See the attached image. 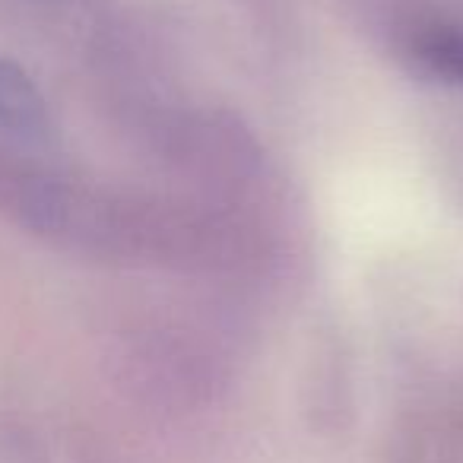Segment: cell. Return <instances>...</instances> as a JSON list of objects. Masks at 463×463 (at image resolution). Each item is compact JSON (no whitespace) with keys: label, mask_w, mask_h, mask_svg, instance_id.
<instances>
[{"label":"cell","mask_w":463,"mask_h":463,"mask_svg":"<svg viewBox=\"0 0 463 463\" xmlns=\"http://www.w3.org/2000/svg\"><path fill=\"white\" fill-rule=\"evenodd\" d=\"M48 124L45 99L26 71L0 58V128L10 134H42Z\"/></svg>","instance_id":"6da1fadb"},{"label":"cell","mask_w":463,"mask_h":463,"mask_svg":"<svg viewBox=\"0 0 463 463\" xmlns=\"http://www.w3.org/2000/svg\"><path fill=\"white\" fill-rule=\"evenodd\" d=\"M412 52L429 73L463 86V29H431V33L419 35Z\"/></svg>","instance_id":"7a4b0ae2"}]
</instances>
